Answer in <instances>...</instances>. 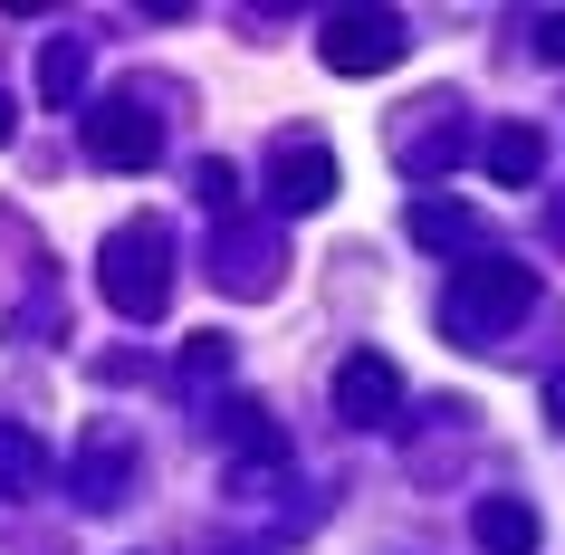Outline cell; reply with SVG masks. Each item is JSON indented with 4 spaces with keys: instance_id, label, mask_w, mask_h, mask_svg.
I'll use <instances>...</instances> for the list:
<instances>
[{
    "instance_id": "cell-1",
    "label": "cell",
    "mask_w": 565,
    "mask_h": 555,
    "mask_svg": "<svg viewBox=\"0 0 565 555\" xmlns=\"http://www.w3.org/2000/svg\"><path fill=\"white\" fill-rule=\"evenodd\" d=\"M96 297H106L116 317L153 325L173 307V231H163V221H116V231L96 239Z\"/></svg>"
},
{
    "instance_id": "cell-2",
    "label": "cell",
    "mask_w": 565,
    "mask_h": 555,
    "mask_svg": "<svg viewBox=\"0 0 565 555\" xmlns=\"http://www.w3.org/2000/svg\"><path fill=\"white\" fill-rule=\"evenodd\" d=\"M527 307H536V268L470 259L460 278H450V297H441V335H450V345H489V335H508Z\"/></svg>"
},
{
    "instance_id": "cell-3",
    "label": "cell",
    "mask_w": 565,
    "mask_h": 555,
    "mask_svg": "<svg viewBox=\"0 0 565 555\" xmlns=\"http://www.w3.org/2000/svg\"><path fill=\"white\" fill-rule=\"evenodd\" d=\"M403 49H413L403 10H327V30H317V58L335 77H384V67H403Z\"/></svg>"
},
{
    "instance_id": "cell-4",
    "label": "cell",
    "mask_w": 565,
    "mask_h": 555,
    "mask_svg": "<svg viewBox=\"0 0 565 555\" xmlns=\"http://www.w3.org/2000/svg\"><path fill=\"white\" fill-rule=\"evenodd\" d=\"M87 163L96 173H153V163H163V116H153L145 96L87 106Z\"/></svg>"
},
{
    "instance_id": "cell-5",
    "label": "cell",
    "mask_w": 565,
    "mask_h": 555,
    "mask_svg": "<svg viewBox=\"0 0 565 555\" xmlns=\"http://www.w3.org/2000/svg\"><path fill=\"white\" fill-rule=\"evenodd\" d=\"M460 153H470V116H460L450 96H431L413 125H393V163H403V182H441Z\"/></svg>"
},
{
    "instance_id": "cell-6",
    "label": "cell",
    "mask_w": 565,
    "mask_h": 555,
    "mask_svg": "<svg viewBox=\"0 0 565 555\" xmlns=\"http://www.w3.org/2000/svg\"><path fill=\"white\" fill-rule=\"evenodd\" d=\"M335 412L355 421V431H384V421H403V364L374 345H355L345 364H335Z\"/></svg>"
},
{
    "instance_id": "cell-7",
    "label": "cell",
    "mask_w": 565,
    "mask_h": 555,
    "mask_svg": "<svg viewBox=\"0 0 565 555\" xmlns=\"http://www.w3.org/2000/svg\"><path fill=\"white\" fill-rule=\"evenodd\" d=\"M335 182H345V173H335V153H327V145H307V135L268 153V202L288 211V221L327 211V202H335Z\"/></svg>"
},
{
    "instance_id": "cell-8",
    "label": "cell",
    "mask_w": 565,
    "mask_h": 555,
    "mask_svg": "<svg viewBox=\"0 0 565 555\" xmlns=\"http://www.w3.org/2000/svg\"><path fill=\"white\" fill-rule=\"evenodd\" d=\"M125 489H135V440L116 421H87V440H77V508L106 517V508H125Z\"/></svg>"
},
{
    "instance_id": "cell-9",
    "label": "cell",
    "mask_w": 565,
    "mask_h": 555,
    "mask_svg": "<svg viewBox=\"0 0 565 555\" xmlns=\"http://www.w3.org/2000/svg\"><path fill=\"white\" fill-rule=\"evenodd\" d=\"M403 239L431 249V259H479V202H460V192H413Z\"/></svg>"
},
{
    "instance_id": "cell-10",
    "label": "cell",
    "mask_w": 565,
    "mask_h": 555,
    "mask_svg": "<svg viewBox=\"0 0 565 555\" xmlns=\"http://www.w3.org/2000/svg\"><path fill=\"white\" fill-rule=\"evenodd\" d=\"M278 268H288V249H278V231H221L211 239V278H221V288L231 297H268L278 288Z\"/></svg>"
},
{
    "instance_id": "cell-11",
    "label": "cell",
    "mask_w": 565,
    "mask_h": 555,
    "mask_svg": "<svg viewBox=\"0 0 565 555\" xmlns=\"http://www.w3.org/2000/svg\"><path fill=\"white\" fill-rule=\"evenodd\" d=\"M479 163H489L499 192H527V182L546 173V135H536V125H499V135L479 145Z\"/></svg>"
},
{
    "instance_id": "cell-12",
    "label": "cell",
    "mask_w": 565,
    "mask_h": 555,
    "mask_svg": "<svg viewBox=\"0 0 565 555\" xmlns=\"http://www.w3.org/2000/svg\"><path fill=\"white\" fill-rule=\"evenodd\" d=\"M87 58H96V39L58 30L49 49H39V106H77L87 96Z\"/></svg>"
},
{
    "instance_id": "cell-13",
    "label": "cell",
    "mask_w": 565,
    "mask_h": 555,
    "mask_svg": "<svg viewBox=\"0 0 565 555\" xmlns=\"http://www.w3.org/2000/svg\"><path fill=\"white\" fill-rule=\"evenodd\" d=\"M470 526H479V555H536V536H546L527 498H479Z\"/></svg>"
},
{
    "instance_id": "cell-14",
    "label": "cell",
    "mask_w": 565,
    "mask_h": 555,
    "mask_svg": "<svg viewBox=\"0 0 565 555\" xmlns=\"http://www.w3.org/2000/svg\"><path fill=\"white\" fill-rule=\"evenodd\" d=\"M39 479H49V450H39V431H30V421H0V489L30 498Z\"/></svg>"
},
{
    "instance_id": "cell-15",
    "label": "cell",
    "mask_w": 565,
    "mask_h": 555,
    "mask_svg": "<svg viewBox=\"0 0 565 555\" xmlns=\"http://www.w3.org/2000/svg\"><path fill=\"white\" fill-rule=\"evenodd\" d=\"M182 374H192V383H221V374H231V335H221V325H202V335L182 345Z\"/></svg>"
},
{
    "instance_id": "cell-16",
    "label": "cell",
    "mask_w": 565,
    "mask_h": 555,
    "mask_svg": "<svg viewBox=\"0 0 565 555\" xmlns=\"http://www.w3.org/2000/svg\"><path fill=\"white\" fill-rule=\"evenodd\" d=\"M192 192H202L211 211H231V202H239V173H231V163H202V173H192Z\"/></svg>"
},
{
    "instance_id": "cell-17",
    "label": "cell",
    "mask_w": 565,
    "mask_h": 555,
    "mask_svg": "<svg viewBox=\"0 0 565 555\" xmlns=\"http://www.w3.org/2000/svg\"><path fill=\"white\" fill-rule=\"evenodd\" d=\"M536 58H546V67L565 58V10H546V20H536Z\"/></svg>"
},
{
    "instance_id": "cell-18",
    "label": "cell",
    "mask_w": 565,
    "mask_h": 555,
    "mask_svg": "<svg viewBox=\"0 0 565 555\" xmlns=\"http://www.w3.org/2000/svg\"><path fill=\"white\" fill-rule=\"evenodd\" d=\"M536 403H546V431H565V364L546 374V393H536Z\"/></svg>"
},
{
    "instance_id": "cell-19",
    "label": "cell",
    "mask_w": 565,
    "mask_h": 555,
    "mask_svg": "<svg viewBox=\"0 0 565 555\" xmlns=\"http://www.w3.org/2000/svg\"><path fill=\"white\" fill-rule=\"evenodd\" d=\"M10 135H20V106H10V96H0V145H10Z\"/></svg>"
}]
</instances>
